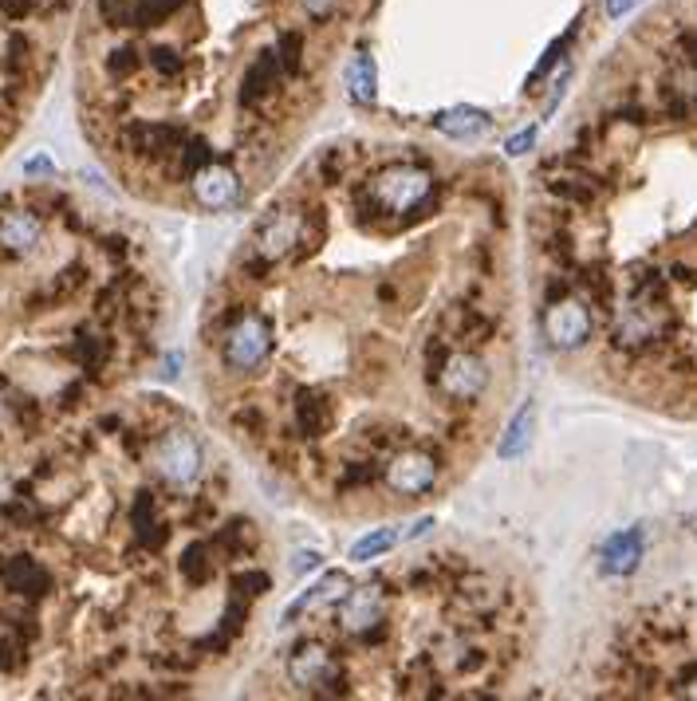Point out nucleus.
<instances>
[{"mask_svg":"<svg viewBox=\"0 0 697 701\" xmlns=\"http://www.w3.org/2000/svg\"><path fill=\"white\" fill-rule=\"evenodd\" d=\"M438 481V461L434 453H422V449H406L398 453L390 465H386V485L398 493V497H422L430 493Z\"/></svg>","mask_w":697,"mask_h":701,"instance_id":"7","label":"nucleus"},{"mask_svg":"<svg viewBox=\"0 0 697 701\" xmlns=\"http://www.w3.org/2000/svg\"><path fill=\"white\" fill-rule=\"evenodd\" d=\"M40 237H44V229H40V221L32 213H4L0 217V249L32 253L40 245Z\"/></svg>","mask_w":697,"mask_h":701,"instance_id":"11","label":"nucleus"},{"mask_svg":"<svg viewBox=\"0 0 697 701\" xmlns=\"http://www.w3.org/2000/svg\"><path fill=\"white\" fill-rule=\"evenodd\" d=\"M268 355H272V319H264L260 312H245L221 339V359L229 371H256Z\"/></svg>","mask_w":697,"mask_h":701,"instance_id":"2","label":"nucleus"},{"mask_svg":"<svg viewBox=\"0 0 697 701\" xmlns=\"http://www.w3.org/2000/svg\"><path fill=\"white\" fill-rule=\"evenodd\" d=\"M434 127L449 138H457V142H469V138H481L489 130V115L477 111V107H449L434 119Z\"/></svg>","mask_w":697,"mask_h":701,"instance_id":"12","label":"nucleus"},{"mask_svg":"<svg viewBox=\"0 0 697 701\" xmlns=\"http://www.w3.org/2000/svg\"><path fill=\"white\" fill-rule=\"evenodd\" d=\"M24 170H28V174H52V162H48V158H28Z\"/></svg>","mask_w":697,"mask_h":701,"instance_id":"21","label":"nucleus"},{"mask_svg":"<svg viewBox=\"0 0 697 701\" xmlns=\"http://www.w3.org/2000/svg\"><path fill=\"white\" fill-rule=\"evenodd\" d=\"M335 615H339L343 631L371 638V631L382 627V619H386V591H382L379 583H363V587H355V591H347L339 599V611Z\"/></svg>","mask_w":697,"mask_h":701,"instance_id":"5","label":"nucleus"},{"mask_svg":"<svg viewBox=\"0 0 697 701\" xmlns=\"http://www.w3.org/2000/svg\"><path fill=\"white\" fill-rule=\"evenodd\" d=\"M532 142H536V130H524V134H516V138L508 142V154H512V158H516V154H528Z\"/></svg>","mask_w":697,"mask_h":701,"instance_id":"19","label":"nucleus"},{"mask_svg":"<svg viewBox=\"0 0 697 701\" xmlns=\"http://www.w3.org/2000/svg\"><path fill=\"white\" fill-rule=\"evenodd\" d=\"M276 52H280V64H284V71H288V75H296V71H300V56H304V40H300L296 32H288V36L280 40V48H276Z\"/></svg>","mask_w":697,"mask_h":701,"instance_id":"17","label":"nucleus"},{"mask_svg":"<svg viewBox=\"0 0 697 701\" xmlns=\"http://www.w3.org/2000/svg\"><path fill=\"white\" fill-rule=\"evenodd\" d=\"M319 564V556L316 552H308V556H300V560H296V572H304V568H316Z\"/></svg>","mask_w":697,"mask_h":701,"instance_id":"23","label":"nucleus"},{"mask_svg":"<svg viewBox=\"0 0 697 701\" xmlns=\"http://www.w3.org/2000/svg\"><path fill=\"white\" fill-rule=\"evenodd\" d=\"M434 193V178L418 166H390L367 182V197L382 213H418Z\"/></svg>","mask_w":697,"mask_h":701,"instance_id":"1","label":"nucleus"},{"mask_svg":"<svg viewBox=\"0 0 697 701\" xmlns=\"http://www.w3.org/2000/svg\"><path fill=\"white\" fill-rule=\"evenodd\" d=\"M150 465H154V473L166 481V485H174V489H186L197 481V473H201V446H197V438L186 434V430H170V434H162L154 449H150Z\"/></svg>","mask_w":697,"mask_h":701,"instance_id":"3","label":"nucleus"},{"mask_svg":"<svg viewBox=\"0 0 697 701\" xmlns=\"http://www.w3.org/2000/svg\"><path fill=\"white\" fill-rule=\"evenodd\" d=\"M438 386L453 402H473L489 386V367L469 351H453V355H445L442 371H438Z\"/></svg>","mask_w":697,"mask_h":701,"instance_id":"6","label":"nucleus"},{"mask_svg":"<svg viewBox=\"0 0 697 701\" xmlns=\"http://www.w3.org/2000/svg\"><path fill=\"white\" fill-rule=\"evenodd\" d=\"M528 438H532V406H524L516 418H512V426H508V434L497 442V457L501 461H512V457H520L524 446H528Z\"/></svg>","mask_w":697,"mask_h":701,"instance_id":"15","label":"nucleus"},{"mask_svg":"<svg viewBox=\"0 0 697 701\" xmlns=\"http://www.w3.org/2000/svg\"><path fill=\"white\" fill-rule=\"evenodd\" d=\"M280 52H260L249 67V75H245V87H241V99L245 103H256V99H264V95H272V87H276V79H280Z\"/></svg>","mask_w":697,"mask_h":701,"instance_id":"13","label":"nucleus"},{"mask_svg":"<svg viewBox=\"0 0 697 701\" xmlns=\"http://www.w3.org/2000/svg\"><path fill=\"white\" fill-rule=\"evenodd\" d=\"M178 0H138V20H162Z\"/></svg>","mask_w":697,"mask_h":701,"instance_id":"18","label":"nucleus"},{"mask_svg":"<svg viewBox=\"0 0 697 701\" xmlns=\"http://www.w3.org/2000/svg\"><path fill=\"white\" fill-rule=\"evenodd\" d=\"M347 95L355 103H375V60L371 56H359L355 64L347 67Z\"/></svg>","mask_w":697,"mask_h":701,"instance_id":"14","label":"nucleus"},{"mask_svg":"<svg viewBox=\"0 0 697 701\" xmlns=\"http://www.w3.org/2000/svg\"><path fill=\"white\" fill-rule=\"evenodd\" d=\"M544 331H548V339H552L556 347L575 351V347H583V343L591 339V312H587L579 300H560V304L548 308Z\"/></svg>","mask_w":697,"mask_h":701,"instance_id":"8","label":"nucleus"},{"mask_svg":"<svg viewBox=\"0 0 697 701\" xmlns=\"http://www.w3.org/2000/svg\"><path fill=\"white\" fill-rule=\"evenodd\" d=\"M638 560H642V528H627V532L607 540L599 564L607 575H631L638 568Z\"/></svg>","mask_w":697,"mask_h":701,"instance_id":"10","label":"nucleus"},{"mask_svg":"<svg viewBox=\"0 0 697 701\" xmlns=\"http://www.w3.org/2000/svg\"><path fill=\"white\" fill-rule=\"evenodd\" d=\"M335 4H339V0H304V8H308V12L316 16V20H323V16H331V12H335Z\"/></svg>","mask_w":697,"mask_h":701,"instance_id":"20","label":"nucleus"},{"mask_svg":"<svg viewBox=\"0 0 697 701\" xmlns=\"http://www.w3.org/2000/svg\"><path fill=\"white\" fill-rule=\"evenodd\" d=\"M631 8H634V0H607V12H611L615 20H619V16H627Z\"/></svg>","mask_w":697,"mask_h":701,"instance_id":"22","label":"nucleus"},{"mask_svg":"<svg viewBox=\"0 0 697 701\" xmlns=\"http://www.w3.org/2000/svg\"><path fill=\"white\" fill-rule=\"evenodd\" d=\"M394 544H398V532H390V528H379V532L363 536L359 544H351V560H355V564H371V560H379L382 552H390Z\"/></svg>","mask_w":697,"mask_h":701,"instance_id":"16","label":"nucleus"},{"mask_svg":"<svg viewBox=\"0 0 697 701\" xmlns=\"http://www.w3.org/2000/svg\"><path fill=\"white\" fill-rule=\"evenodd\" d=\"M193 193H197V201L205 209H221V205H229L241 193V182H237V174L229 166H201L193 174Z\"/></svg>","mask_w":697,"mask_h":701,"instance_id":"9","label":"nucleus"},{"mask_svg":"<svg viewBox=\"0 0 697 701\" xmlns=\"http://www.w3.org/2000/svg\"><path fill=\"white\" fill-rule=\"evenodd\" d=\"M288 678L300 686V690H327V694H339V662L327 646L316 642H304L296 646V654L288 658Z\"/></svg>","mask_w":697,"mask_h":701,"instance_id":"4","label":"nucleus"}]
</instances>
